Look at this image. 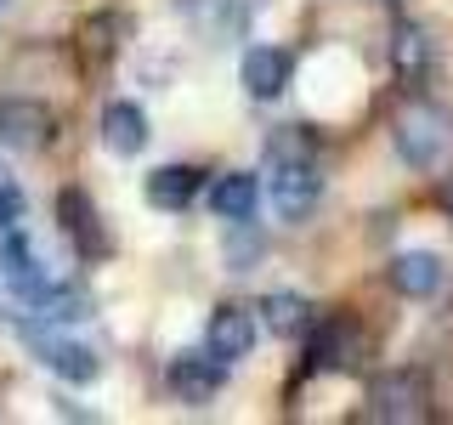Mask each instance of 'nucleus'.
<instances>
[{"label": "nucleus", "instance_id": "nucleus-15", "mask_svg": "<svg viewBox=\"0 0 453 425\" xmlns=\"http://www.w3.org/2000/svg\"><path fill=\"white\" fill-rule=\"evenodd\" d=\"M28 318H40V323H74V318H85L91 312V301H85V290L80 283H40L35 295H28Z\"/></svg>", "mask_w": 453, "mask_h": 425}, {"label": "nucleus", "instance_id": "nucleus-14", "mask_svg": "<svg viewBox=\"0 0 453 425\" xmlns=\"http://www.w3.org/2000/svg\"><path fill=\"white\" fill-rule=\"evenodd\" d=\"M255 205H261V182H255L250 170H226V176H216V188H210V210H216L221 221L244 227L255 216Z\"/></svg>", "mask_w": 453, "mask_h": 425}, {"label": "nucleus", "instance_id": "nucleus-17", "mask_svg": "<svg viewBox=\"0 0 453 425\" xmlns=\"http://www.w3.org/2000/svg\"><path fill=\"white\" fill-rule=\"evenodd\" d=\"M363 358V329L346 318H334L329 329H318V340H311V368H351Z\"/></svg>", "mask_w": 453, "mask_h": 425}, {"label": "nucleus", "instance_id": "nucleus-4", "mask_svg": "<svg viewBox=\"0 0 453 425\" xmlns=\"http://www.w3.org/2000/svg\"><path fill=\"white\" fill-rule=\"evenodd\" d=\"M323 198V176L311 159H273V210L283 221H306Z\"/></svg>", "mask_w": 453, "mask_h": 425}, {"label": "nucleus", "instance_id": "nucleus-10", "mask_svg": "<svg viewBox=\"0 0 453 425\" xmlns=\"http://www.w3.org/2000/svg\"><path fill=\"white\" fill-rule=\"evenodd\" d=\"M57 216H63V233L74 238L80 255H108V233H103V216H96V205L85 198L80 188H63L57 198Z\"/></svg>", "mask_w": 453, "mask_h": 425}, {"label": "nucleus", "instance_id": "nucleus-18", "mask_svg": "<svg viewBox=\"0 0 453 425\" xmlns=\"http://www.w3.org/2000/svg\"><path fill=\"white\" fill-rule=\"evenodd\" d=\"M391 63H396V74H403V80H419L425 68H431V35H425L419 23H403V28H396V40H391Z\"/></svg>", "mask_w": 453, "mask_h": 425}, {"label": "nucleus", "instance_id": "nucleus-1", "mask_svg": "<svg viewBox=\"0 0 453 425\" xmlns=\"http://www.w3.org/2000/svg\"><path fill=\"white\" fill-rule=\"evenodd\" d=\"M23 346L35 352L51 375H63L68 386H91V380L103 375V358H96L85 340H68V335H57V329H40V318L23 323Z\"/></svg>", "mask_w": 453, "mask_h": 425}, {"label": "nucleus", "instance_id": "nucleus-16", "mask_svg": "<svg viewBox=\"0 0 453 425\" xmlns=\"http://www.w3.org/2000/svg\"><path fill=\"white\" fill-rule=\"evenodd\" d=\"M255 312H261V323L278 340H301L311 329V301H306V295H295V290H273Z\"/></svg>", "mask_w": 453, "mask_h": 425}, {"label": "nucleus", "instance_id": "nucleus-9", "mask_svg": "<svg viewBox=\"0 0 453 425\" xmlns=\"http://www.w3.org/2000/svg\"><path fill=\"white\" fill-rule=\"evenodd\" d=\"M0 278L12 283V295H18V301H28V295H35L40 283H51V273L40 267L35 244L23 238V227H12V233H0Z\"/></svg>", "mask_w": 453, "mask_h": 425}, {"label": "nucleus", "instance_id": "nucleus-20", "mask_svg": "<svg viewBox=\"0 0 453 425\" xmlns=\"http://www.w3.org/2000/svg\"><path fill=\"white\" fill-rule=\"evenodd\" d=\"M442 210H448V221H453V176L442 182Z\"/></svg>", "mask_w": 453, "mask_h": 425}, {"label": "nucleus", "instance_id": "nucleus-2", "mask_svg": "<svg viewBox=\"0 0 453 425\" xmlns=\"http://www.w3.org/2000/svg\"><path fill=\"white\" fill-rule=\"evenodd\" d=\"M448 148H453V125H448L442 108L408 103L403 113H396V153H403L408 165H436Z\"/></svg>", "mask_w": 453, "mask_h": 425}, {"label": "nucleus", "instance_id": "nucleus-3", "mask_svg": "<svg viewBox=\"0 0 453 425\" xmlns=\"http://www.w3.org/2000/svg\"><path fill=\"white\" fill-rule=\"evenodd\" d=\"M425 408H431V386L414 368H391V375H380L368 386V414L386 425H414V420H425Z\"/></svg>", "mask_w": 453, "mask_h": 425}, {"label": "nucleus", "instance_id": "nucleus-12", "mask_svg": "<svg viewBox=\"0 0 453 425\" xmlns=\"http://www.w3.org/2000/svg\"><path fill=\"white\" fill-rule=\"evenodd\" d=\"M198 188H204V170H193V165H159L148 176V205L153 210H188L193 198H198Z\"/></svg>", "mask_w": 453, "mask_h": 425}, {"label": "nucleus", "instance_id": "nucleus-13", "mask_svg": "<svg viewBox=\"0 0 453 425\" xmlns=\"http://www.w3.org/2000/svg\"><path fill=\"white\" fill-rule=\"evenodd\" d=\"M103 148L119 153V159H131V153L148 148V113L136 103H108L103 108Z\"/></svg>", "mask_w": 453, "mask_h": 425}, {"label": "nucleus", "instance_id": "nucleus-7", "mask_svg": "<svg viewBox=\"0 0 453 425\" xmlns=\"http://www.w3.org/2000/svg\"><path fill=\"white\" fill-rule=\"evenodd\" d=\"M51 136V108L35 97H0V142L6 148H40Z\"/></svg>", "mask_w": 453, "mask_h": 425}, {"label": "nucleus", "instance_id": "nucleus-5", "mask_svg": "<svg viewBox=\"0 0 453 425\" xmlns=\"http://www.w3.org/2000/svg\"><path fill=\"white\" fill-rule=\"evenodd\" d=\"M221 386H226V363L210 346L204 352H176V358H170V391H176V403L204 408V403H216Z\"/></svg>", "mask_w": 453, "mask_h": 425}, {"label": "nucleus", "instance_id": "nucleus-19", "mask_svg": "<svg viewBox=\"0 0 453 425\" xmlns=\"http://www.w3.org/2000/svg\"><path fill=\"white\" fill-rule=\"evenodd\" d=\"M23 210H28L23 188H18L12 176H0V233H12V227H23Z\"/></svg>", "mask_w": 453, "mask_h": 425}, {"label": "nucleus", "instance_id": "nucleus-6", "mask_svg": "<svg viewBox=\"0 0 453 425\" xmlns=\"http://www.w3.org/2000/svg\"><path fill=\"white\" fill-rule=\"evenodd\" d=\"M289 74H295V57L283 46H250L244 63H238V80L255 103H273V97L289 91Z\"/></svg>", "mask_w": 453, "mask_h": 425}, {"label": "nucleus", "instance_id": "nucleus-11", "mask_svg": "<svg viewBox=\"0 0 453 425\" xmlns=\"http://www.w3.org/2000/svg\"><path fill=\"white\" fill-rule=\"evenodd\" d=\"M391 290L408 295V301H431L442 290V255L436 250H403L391 261Z\"/></svg>", "mask_w": 453, "mask_h": 425}, {"label": "nucleus", "instance_id": "nucleus-8", "mask_svg": "<svg viewBox=\"0 0 453 425\" xmlns=\"http://www.w3.org/2000/svg\"><path fill=\"white\" fill-rule=\"evenodd\" d=\"M204 346L216 352L221 363H238L255 352V312L250 306H216L210 312V329H204Z\"/></svg>", "mask_w": 453, "mask_h": 425}]
</instances>
